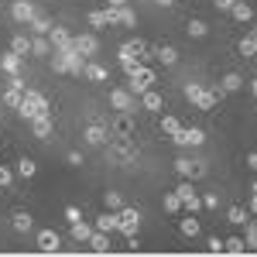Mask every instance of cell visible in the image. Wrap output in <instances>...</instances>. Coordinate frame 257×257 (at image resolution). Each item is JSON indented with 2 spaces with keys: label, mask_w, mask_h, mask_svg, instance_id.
<instances>
[{
  "label": "cell",
  "mask_w": 257,
  "mask_h": 257,
  "mask_svg": "<svg viewBox=\"0 0 257 257\" xmlns=\"http://www.w3.org/2000/svg\"><path fill=\"white\" fill-rule=\"evenodd\" d=\"M247 168H250V172H257V151H250V155H247Z\"/></svg>",
  "instance_id": "48"
},
{
  "label": "cell",
  "mask_w": 257,
  "mask_h": 257,
  "mask_svg": "<svg viewBox=\"0 0 257 257\" xmlns=\"http://www.w3.org/2000/svg\"><path fill=\"white\" fill-rule=\"evenodd\" d=\"M82 76L89 82H106V69H103L99 62H86V65H82Z\"/></svg>",
  "instance_id": "22"
},
{
  "label": "cell",
  "mask_w": 257,
  "mask_h": 257,
  "mask_svg": "<svg viewBox=\"0 0 257 257\" xmlns=\"http://www.w3.org/2000/svg\"><path fill=\"white\" fill-rule=\"evenodd\" d=\"M35 172H38V165H35L31 158H21V161H18V175H21V178H31Z\"/></svg>",
  "instance_id": "37"
},
{
  "label": "cell",
  "mask_w": 257,
  "mask_h": 257,
  "mask_svg": "<svg viewBox=\"0 0 257 257\" xmlns=\"http://www.w3.org/2000/svg\"><path fill=\"white\" fill-rule=\"evenodd\" d=\"M178 230H182V237H189V240H196L199 237V219L189 213L185 219H178Z\"/></svg>",
  "instance_id": "23"
},
{
  "label": "cell",
  "mask_w": 257,
  "mask_h": 257,
  "mask_svg": "<svg viewBox=\"0 0 257 257\" xmlns=\"http://www.w3.org/2000/svg\"><path fill=\"white\" fill-rule=\"evenodd\" d=\"M144 52H148V45H144V41L141 38H134V41H123V45H120V65H127V62H141V55H144Z\"/></svg>",
  "instance_id": "6"
},
{
  "label": "cell",
  "mask_w": 257,
  "mask_h": 257,
  "mask_svg": "<svg viewBox=\"0 0 257 257\" xmlns=\"http://www.w3.org/2000/svg\"><path fill=\"white\" fill-rule=\"evenodd\" d=\"M250 213H257V196H254V199H250Z\"/></svg>",
  "instance_id": "51"
},
{
  "label": "cell",
  "mask_w": 257,
  "mask_h": 257,
  "mask_svg": "<svg viewBox=\"0 0 257 257\" xmlns=\"http://www.w3.org/2000/svg\"><path fill=\"white\" fill-rule=\"evenodd\" d=\"M123 72H127V89H131L134 96L148 93L151 82H155V69H148V65H141V62H127Z\"/></svg>",
  "instance_id": "1"
},
{
  "label": "cell",
  "mask_w": 257,
  "mask_h": 257,
  "mask_svg": "<svg viewBox=\"0 0 257 257\" xmlns=\"http://www.w3.org/2000/svg\"><path fill=\"white\" fill-rule=\"evenodd\" d=\"M65 219H69V223H79V219H82V213L76 209V206H65Z\"/></svg>",
  "instance_id": "45"
},
{
  "label": "cell",
  "mask_w": 257,
  "mask_h": 257,
  "mask_svg": "<svg viewBox=\"0 0 257 257\" xmlns=\"http://www.w3.org/2000/svg\"><path fill=\"white\" fill-rule=\"evenodd\" d=\"M178 131H182V123L175 117H161V134H168V138H175Z\"/></svg>",
  "instance_id": "36"
},
{
  "label": "cell",
  "mask_w": 257,
  "mask_h": 257,
  "mask_svg": "<svg viewBox=\"0 0 257 257\" xmlns=\"http://www.w3.org/2000/svg\"><path fill=\"white\" fill-rule=\"evenodd\" d=\"M202 206H206V209H216V206H219V196H216V192H206V196H202Z\"/></svg>",
  "instance_id": "44"
},
{
  "label": "cell",
  "mask_w": 257,
  "mask_h": 257,
  "mask_svg": "<svg viewBox=\"0 0 257 257\" xmlns=\"http://www.w3.org/2000/svg\"><path fill=\"white\" fill-rule=\"evenodd\" d=\"M11 52H14V55H21V59H28V55H31V41H28V35H14Z\"/></svg>",
  "instance_id": "26"
},
{
  "label": "cell",
  "mask_w": 257,
  "mask_h": 257,
  "mask_svg": "<svg viewBox=\"0 0 257 257\" xmlns=\"http://www.w3.org/2000/svg\"><path fill=\"white\" fill-rule=\"evenodd\" d=\"M110 103H113V110H131L134 106V93L131 89H110Z\"/></svg>",
  "instance_id": "17"
},
{
  "label": "cell",
  "mask_w": 257,
  "mask_h": 257,
  "mask_svg": "<svg viewBox=\"0 0 257 257\" xmlns=\"http://www.w3.org/2000/svg\"><path fill=\"white\" fill-rule=\"evenodd\" d=\"M223 250L226 254H247V243H243V237H230L223 240Z\"/></svg>",
  "instance_id": "32"
},
{
  "label": "cell",
  "mask_w": 257,
  "mask_h": 257,
  "mask_svg": "<svg viewBox=\"0 0 257 257\" xmlns=\"http://www.w3.org/2000/svg\"><path fill=\"white\" fill-rule=\"evenodd\" d=\"M72 45H76V52H79L82 59H93V55L99 52L96 35H79V38H72Z\"/></svg>",
  "instance_id": "13"
},
{
  "label": "cell",
  "mask_w": 257,
  "mask_h": 257,
  "mask_svg": "<svg viewBox=\"0 0 257 257\" xmlns=\"http://www.w3.org/2000/svg\"><path fill=\"white\" fill-rule=\"evenodd\" d=\"M165 209H168V213H182V199H178L175 192H165Z\"/></svg>",
  "instance_id": "41"
},
{
  "label": "cell",
  "mask_w": 257,
  "mask_h": 257,
  "mask_svg": "<svg viewBox=\"0 0 257 257\" xmlns=\"http://www.w3.org/2000/svg\"><path fill=\"white\" fill-rule=\"evenodd\" d=\"M103 202H106V209H113V213H117L120 206H123V199H120V192H113V189H110V192H103Z\"/></svg>",
  "instance_id": "39"
},
{
  "label": "cell",
  "mask_w": 257,
  "mask_h": 257,
  "mask_svg": "<svg viewBox=\"0 0 257 257\" xmlns=\"http://www.w3.org/2000/svg\"><path fill=\"white\" fill-rule=\"evenodd\" d=\"M189 35H192V38H206V35H209V24H206V21H189Z\"/></svg>",
  "instance_id": "38"
},
{
  "label": "cell",
  "mask_w": 257,
  "mask_h": 257,
  "mask_svg": "<svg viewBox=\"0 0 257 257\" xmlns=\"http://www.w3.org/2000/svg\"><path fill=\"white\" fill-rule=\"evenodd\" d=\"M28 28H31L35 35H48V31H52V21H48V18H38V14H35V18L28 21Z\"/></svg>",
  "instance_id": "33"
},
{
  "label": "cell",
  "mask_w": 257,
  "mask_h": 257,
  "mask_svg": "<svg viewBox=\"0 0 257 257\" xmlns=\"http://www.w3.org/2000/svg\"><path fill=\"white\" fill-rule=\"evenodd\" d=\"M110 7H127V0H110Z\"/></svg>",
  "instance_id": "50"
},
{
  "label": "cell",
  "mask_w": 257,
  "mask_h": 257,
  "mask_svg": "<svg viewBox=\"0 0 257 257\" xmlns=\"http://www.w3.org/2000/svg\"><path fill=\"white\" fill-rule=\"evenodd\" d=\"M175 172H178L182 178H189V182H196V178H202V175H206V165H202V161L178 158V161H175Z\"/></svg>",
  "instance_id": "8"
},
{
  "label": "cell",
  "mask_w": 257,
  "mask_h": 257,
  "mask_svg": "<svg viewBox=\"0 0 257 257\" xmlns=\"http://www.w3.org/2000/svg\"><path fill=\"white\" fill-rule=\"evenodd\" d=\"M213 4H216V11H233L237 0H213Z\"/></svg>",
  "instance_id": "47"
},
{
  "label": "cell",
  "mask_w": 257,
  "mask_h": 257,
  "mask_svg": "<svg viewBox=\"0 0 257 257\" xmlns=\"http://www.w3.org/2000/svg\"><path fill=\"white\" fill-rule=\"evenodd\" d=\"M172 141H175L178 148H199V144L206 141V134H202L199 127H182V131H178Z\"/></svg>",
  "instance_id": "9"
},
{
  "label": "cell",
  "mask_w": 257,
  "mask_h": 257,
  "mask_svg": "<svg viewBox=\"0 0 257 257\" xmlns=\"http://www.w3.org/2000/svg\"><path fill=\"white\" fill-rule=\"evenodd\" d=\"M59 59L65 62V72H69V76H82V65H86V59L76 52V45H72V48H65V52H59Z\"/></svg>",
  "instance_id": "10"
},
{
  "label": "cell",
  "mask_w": 257,
  "mask_h": 257,
  "mask_svg": "<svg viewBox=\"0 0 257 257\" xmlns=\"http://www.w3.org/2000/svg\"><path fill=\"white\" fill-rule=\"evenodd\" d=\"M31 131H35V138H38V141H48V138H52V131H55L52 113H48V110H45V113H38V117L31 120Z\"/></svg>",
  "instance_id": "12"
},
{
  "label": "cell",
  "mask_w": 257,
  "mask_h": 257,
  "mask_svg": "<svg viewBox=\"0 0 257 257\" xmlns=\"http://www.w3.org/2000/svg\"><path fill=\"white\" fill-rule=\"evenodd\" d=\"M38 250H45V254L62 250V237L55 233V230H38Z\"/></svg>",
  "instance_id": "14"
},
{
  "label": "cell",
  "mask_w": 257,
  "mask_h": 257,
  "mask_svg": "<svg viewBox=\"0 0 257 257\" xmlns=\"http://www.w3.org/2000/svg\"><path fill=\"white\" fill-rule=\"evenodd\" d=\"M250 192H254V196H257V182H254V185H250Z\"/></svg>",
  "instance_id": "54"
},
{
  "label": "cell",
  "mask_w": 257,
  "mask_h": 257,
  "mask_svg": "<svg viewBox=\"0 0 257 257\" xmlns=\"http://www.w3.org/2000/svg\"><path fill=\"white\" fill-rule=\"evenodd\" d=\"M110 155H113L117 161H134L138 158V148H134L131 138H117L113 144H110Z\"/></svg>",
  "instance_id": "7"
},
{
  "label": "cell",
  "mask_w": 257,
  "mask_h": 257,
  "mask_svg": "<svg viewBox=\"0 0 257 257\" xmlns=\"http://www.w3.org/2000/svg\"><path fill=\"white\" fill-rule=\"evenodd\" d=\"M69 165H82V155H79V151H69Z\"/></svg>",
  "instance_id": "49"
},
{
  "label": "cell",
  "mask_w": 257,
  "mask_h": 257,
  "mask_svg": "<svg viewBox=\"0 0 257 257\" xmlns=\"http://www.w3.org/2000/svg\"><path fill=\"white\" fill-rule=\"evenodd\" d=\"M11 226H14L18 233H31V230H35V216H31L28 209H21V213L11 216Z\"/></svg>",
  "instance_id": "19"
},
{
  "label": "cell",
  "mask_w": 257,
  "mask_h": 257,
  "mask_svg": "<svg viewBox=\"0 0 257 257\" xmlns=\"http://www.w3.org/2000/svg\"><path fill=\"white\" fill-rule=\"evenodd\" d=\"M48 41H52V48H55V52L72 48V35H69L65 28H52V31H48Z\"/></svg>",
  "instance_id": "15"
},
{
  "label": "cell",
  "mask_w": 257,
  "mask_h": 257,
  "mask_svg": "<svg viewBox=\"0 0 257 257\" xmlns=\"http://www.w3.org/2000/svg\"><path fill=\"white\" fill-rule=\"evenodd\" d=\"M158 4H165V7H168V4H175V0H158Z\"/></svg>",
  "instance_id": "53"
},
{
  "label": "cell",
  "mask_w": 257,
  "mask_h": 257,
  "mask_svg": "<svg viewBox=\"0 0 257 257\" xmlns=\"http://www.w3.org/2000/svg\"><path fill=\"white\" fill-rule=\"evenodd\" d=\"M31 55H52V41L45 38V35H38V38L31 41Z\"/></svg>",
  "instance_id": "34"
},
{
  "label": "cell",
  "mask_w": 257,
  "mask_h": 257,
  "mask_svg": "<svg viewBox=\"0 0 257 257\" xmlns=\"http://www.w3.org/2000/svg\"><path fill=\"white\" fill-rule=\"evenodd\" d=\"M240 86H243V79H240L237 72H226V76L219 79V89H223V93H237Z\"/></svg>",
  "instance_id": "29"
},
{
  "label": "cell",
  "mask_w": 257,
  "mask_h": 257,
  "mask_svg": "<svg viewBox=\"0 0 257 257\" xmlns=\"http://www.w3.org/2000/svg\"><path fill=\"white\" fill-rule=\"evenodd\" d=\"M11 14H14V21H21V24H28V21L35 18V4H31V0H14Z\"/></svg>",
  "instance_id": "16"
},
{
  "label": "cell",
  "mask_w": 257,
  "mask_h": 257,
  "mask_svg": "<svg viewBox=\"0 0 257 257\" xmlns=\"http://www.w3.org/2000/svg\"><path fill=\"white\" fill-rule=\"evenodd\" d=\"M243 243H247V250H257V226H254V223H247V233H243Z\"/></svg>",
  "instance_id": "42"
},
{
  "label": "cell",
  "mask_w": 257,
  "mask_h": 257,
  "mask_svg": "<svg viewBox=\"0 0 257 257\" xmlns=\"http://www.w3.org/2000/svg\"><path fill=\"white\" fill-rule=\"evenodd\" d=\"M89 237H93V226L89 223H72V240H79V243H89Z\"/></svg>",
  "instance_id": "31"
},
{
  "label": "cell",
  "mask_w": 257,
  "mask_h": 257,
  "mask_svg": "<svg viewBox=\"0 0 257 257\" xmlns=\"http://www.w3.org/2000/svg\"><path fill=\"white\" fill-rule=\"evenodd\" d=\"M89 28H110V24H106V11H89Z\"/></svg>",
  "instance_id": "40"
},
{
  "label": "cell",
  "mask_w": 257,
  "mask_h": 257,
  "mask_svg": "<svg viewBox=\"0 0 257 257\" xmlns=\"http://www.w3.org/2000/svg\"><path fill=\"white\" fill-rule=\"evenodd\" d=\"M250 93H254V96H257V79H250Z\"/></svg>",
  "instance_id": "52"
},
{
  "label": "cell",
  "mask_w": 257,
  "mask_h": 257,
  "mask_svg": "<svg viewBox=\"0 0 257 257\" xmlns=\"http://www.w3.org/2000/svg\"><path fill=\"white\" fill-rule=\"evenodd\" d=\"M206 247H209L213 254H223V240H219V237H209V243H206Z\"/></svg>",
  "instance_id": "46"
},
{
  "label": "cell",
  "mask_w": 257,
  "mask_h": 257,
  "mask_svg": "<svg viewBox=\"0 0 257 257\" xmlns=\"http://www.w3.org/2000/svg\"><path fill=\"white\" fill-rule=\"evenodd\" d=\"M117 216H120V233L123 237H138V230H141V209H134V206H120L117 209Z\"/></svg>",
  "instance_id": "4"
},
{
  "label": "cell",
  "mask_w": 257,
  "mask_h": 257,
  "mask_svg": "<svg viewBox=\"0 0 257 257\" xmlns=\"http://www.w3.org/2000/svg\"><path fill=\"white\" fill-rule=\"evenodd\" d=\"M89 250L106 254V250H110V233H99V230H93V237H89Z\"/></svg>",
  "instance_id": "25"
},
{
  "label": "cell",
  "mask_w": 257,
  "mask_h": 257,
  "mask_svg": "<svg viewBox=\"0 0 257 257\" xmlns=\"http://www.w3.org/2000/svg\"><path fill=\"white\" fill-rule=\"evenodd\" d=\"M117 226H120V216L113 213V209H110V213H103V216H96V230H99V233H113Z\"/></svg>",
  "instance_id": "21"
},
{
  "label": "cell",
  "mask_w": 257,
  "mask_h": 257,
  "mask_svg": "<svg viewBox=\"0 0 257 257\" xmlns=\"http://www.w3.org/2000/svg\"><path fill=\"white\" fill-rule=\"evenodd\" d=\"M106 138H110V131H106L103 123H89V127H86V144L99 148V144H106Z\"/></svg>",
  "instance_id": "18"
},
{
  "label": "cell",
  "mask_w": 257,
  "mask_h": 257,
  "mask_svg": "<svg viewBox=\"0 0 257 257\" xmlns=\"http://www.w3.org/2000/svg\"><path fill=\"white\" fill-rule=\"evenodd\" d=\"M141 106H144V110H151V113H158L161 106H165V96L155 93V89H148V93H141Z\"/></svg>",
  "instance_id": "20"
},
{
  "label": "cell",
  "mask_w": 257,
  "mask_h": 257,
  "mask_svg": "<svg viewBox=\"0 0 257 257\" xmlns=\"http://www.w3.org/2000/svg\"><path fill=\"white\" fill-rule=\"evenodd\" d=\"M219 96H223L219 86L206 89V86H199V82H185V99H189L192 106H199V110H213V106L219 103Z\"/></svg>",
  "instance_id": "2"
},
{
  "label": "cell",
  "mask_w": 257,
  "mask_h": 257,
  "mask_svg": "<svg viewBox=\"0 0 257 257\" xmlns=\"http://www.w3.org/2000/svg\"><path fill=\"white\" fill-rule=\"evenodd\" d=\"M155 55H158L165 65H175V62H178V48H175V45H158Z\"/></svg>",
  "instance_id": "27"
},
{
  "label": "cell",
  "mask_w": 257,
  "mask_h": 257,
  "mask_svg": "<svg viewBox=\"0 0 257 257\" xmlns=\"http://www.w3.org/2000/svg\"><path fill=\"white\" fill-rule=\"evenodd\" d=\"M230 14H233V21H254V7H250V4H243V0H237Z\"/></svg>",
  "instance_id": "30"
},
{
  "label": "cell",
  "mask_w": 257,
  "mask_h": 257,
  "mask_svg": "<svg viewBox=\"0 0 257 257\" xmlns=\"http://www.w3.org/2000/svg\"><path fill=\"white\" fill-rule=\"evenodd\" d=\"M21 55H14V52H4V55H0V65H4V72H11V76H18L21 72Z\"/></svg>",
  "instance_id": "24"
},
{
  "label": "cell",
  "mask_w": 257,
  "mask_h": 257,
  "mask_svg": "<svg viewBox=\"0 0 257 257\" xmlns=\"http://www.w3.org/2000/svg\"><path fill=\"white\" fill-rule=\"evenodd\" d=\"M11 182H14V172H11V168H4V165H0V189H7V185H11Z\"/></svg>",
  "instance_id": "43"
},
{
  "label": "cell",
  "mask_w": 257,
  "mask_h": 257,
  "mask_svg": "<svg viewBox=\"0 0 257 257\" xmlns=\"http://www.w3.org/2000/svg\"><path fill=\"white\" fill-rule=\"evenodd\" d=\"M226 219H230L233 226H247V223H250V216H247L243 206H230V209H226Z\"/></svg>",
  "instance_id": "28"
},
{
  "label": "cell",
  "mask_w": 257,
  "mask_h": 257,
  "mask_svg": "<svg viewBox=\"0 0 257 257\" xmlns=\"http://www.w3.org/2000/svg\"><path fill=\"white\" fill-rule=\"evenodd\" d=\"M106 24L110 28L113 24H120V28H138V14L131 7H106Z\"/></svg>",
  "instance_id": "5"
},
{
  "label": "cell",
  "mask_w": 257,
  "mask_h": 257,
  "mask_svg": "<svg viewBox=\"0 0 257 257\" xmlns=\"http://www.w3.org/2000/svg\"><path fill=\"white\" fill-rule=\"evenodd\" d=\"M175 196L182 199V202H189V199H196V189H192V182H189V178H182V182H178Z\"/></svg>",
  "instance_id": "35"
},
{
  "label": "cell",
  "mask_w": 257,
  "mask_h": 257,
  "mask_svg": "<svg viewBox=\"0 0 257 257\" xmlns=\"http://www.w3.org/2000/svg\"><path fill=\"white\" fill-rule=\"evenodd\" d=\"M48 110V99L41 96L38 89H24V99H21V106H18V113L24 120H35L38 113H45Z\"/></svg>",
  "instance_id": "3"
},
{
  "label": "cell",
  "mask_w": 257,
  "mask_h": 257,
  "mask_svg": "<svg viewBox=\"0 0 257 257\" xmlns=\"http://www.w3.org/2000/svg\"><path fill=\"white\" fill-rule=\"evenodd\" d=\"M110 134H113V138H131V134H134V117H131V110H120L117 113Z\"/></svg>",
  "instance_id": "11"
}]
</instances>
